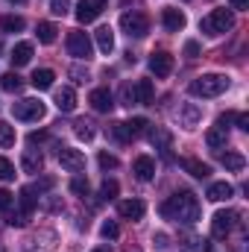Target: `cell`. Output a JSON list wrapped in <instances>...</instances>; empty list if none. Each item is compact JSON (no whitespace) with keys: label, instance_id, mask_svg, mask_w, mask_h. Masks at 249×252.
I'll return each mask as SVG.
<instances>
[{"label":"cell","instance_id":"1","mask_svg":"<svg viewBox=\"0 0 249 252\" xmlns=\"http://www.w3.org/2000/svg\"><path fill=\"white\" fill-rule=\"evenodd\" d=\"M158 211H161L164 220H173V223H196L199 214H202V205L190 190H179V193L167 196Z\"/></svg>","mask_w":249,"mask_h":252},{"label":"cell","instance_id":"2","mask_svg":"<svg viewBox=\"0 0 249 252\" xmlns=\"http://www.w3.org/2000/svg\"><path fill=\"white\" fill-rule=\"evenodd\" d=\"M229 85H232V79L223 76V73H202V76H196V79L187 85V91H190L193 97H220Z\"/></svg>","mask_w":249,"mask_h":252},{"label":"cell","instance_id":"3","mask_svg":"<svg viewBox=\"0 0 249 252\" xmlns=\"http://www.w3.org/2000/svg\"><path fill=\"white\" fill-rule=\"evenodd\" d=\"M202 32H208V35H223V32H229L232 27H235V15L229 12V9H214V12H208L205 18H202Z\"/></svg>","mask_w":249,"mask_h":252},{"label":"cell","instance_id":"4","mask_svg":"<svg viewBox=\"0 0 249 252\" xmlns=\"http://www.w3.org/2000/svg\"><path fill=\"white\" fill-rule=\"evenodd\" d=\"M67 53H70L73 59H82V62H88V59L94 56V41H91L85 32L73 30V32H67Z\"/></svg>","mask_w":249,"mask_h":252},{"label":"cell","instance_id":"5","mask_svg":"<svg viewBox=\"0 0 249 252\" xmlns=\"http://www.w3.org/2000/svg\"><path fill=\"white\" fill-rule=\"evenodd\" d=\"M121 30L129 38H144L150 32V21H147L144 12H124L121 15Z\"/></svg>","mask_w":249,"mask_h":252},{"label":"cell","instance_id":"6","mask_svg":"<svg viewBox=\"0 0 249 252\" xmlns=\"http://www.w3.org/2000/svg\"><path fill=\"white\" fill-rule=\"evenodd\" d=\"M44 112H47L44 103H41V100H32V97L12 103V115H15V121H41Z\"/></svg>","mask_w":249,"mask_h":252},{"label":"cell","instance_id":"7","mask_svg":"<svg viewBox=\"0 0 249 252\" xmlns=\"http://www.w3.org/2000/svg\"><path fill=\"white\" fill-rule=\"evenodd\" d=\"M238 223H241V214H238V211H229V208H226V211H217V214L211 217V235L223 241V238L232 235V229H235Z\"/></svg>","mask_w":249,"mask_h":252},{"label":"cell","instance_id":"8","mask_svg":"<svg viewBox=\"0 0 249 252\" xmlns=\"http://www.w3.org/2000/svg\"><path fill=\"white\" fill-rule=\"evenodd\" d=\"M103 9H106V0H79V6H76V21H79V24H91V21H97V18L103 15Z\"/></svg>","mask_w":249,"mask_h":252},{"label":"cell","instance_id":"9","mask_svg":"<svg viewBox=\"0 0 249 252\" xmlns=\"http://www.w3.org/2000/svg\"><path fill=\"white\" fill-rule=\"evenodd\" d=\"M59 164H62L64 170H70V173H79V170H85V156H82V150L62 147L59 150Z\"/></svg>","mask_w":249,"mask_h":252},{"label":"cell","instance_id":"10","mask_svg":"<svg viewBox=\"0 0 249 252\" xmlns=\"http://www.w3.org/2000/svg\"><path fill=\"white\" fill-rule=\"evenodd\" d=\"M53 241H56V232H50V229H41V232H35V235H30V238L24 241V252L50 250V247H53Z\"/></svg>","mask_w":249,"mask_h":252},{"label":"cell","instance_id":"11","mask_svg":"<svg viewBox=\"0 0 249 252\" xmlns=\"http://www.w3.org/2000/svg\"><path fill=\"white\" fill-rule=\"evenodd\" d=\"M88 103H91V109H94V112H100V115H106V112H112V109H115V97H112V91H109V88H94V91H91V97H88Z\"/></svg>","mask_w":249,"mask_h":252},{"label":"cell","instance_id":"12","mask_svg":"<svg viewBox=\"0 0 249 252\" xmlns=\"http://www.w3.org/2000/svg\"><path fill=\"white\" fill-rule=\"evenodd\" d=\"M150 70H153L158 79L170 76V73H173V56H170V53H164V50L153 53V56H150Z\"/></svg>","mask_w":249,"mask_h":252},{"label":"cell","instance_id":"13","mask_svg":"<svg viewBox=\"0 0 249 252\" xmlns=\"http://www.w3.org/2000/svg\"><path fill=\"white\" fill-rule=\"evenodd\" d=\"M132 173H135V179H141V182L156 179V158H150V156H138L135 164H132Z\"/></svg>","mask_w":249,"mask_h":252},{"label":"cell","instance_id":"14","mask_svg":"<svg viewBox=\"0 0 249 252\" xmlns=\"http://www.w3.org/2000/svg\"><path fill=\"white\" fill-rule=\"evenodd\" d=\"M144 211H147V205H144L141 199H124V202L118 205V214H121L124 220H132V223H135V220H141V217H144Z\"/></svg>","mask_w":249,"mask_h":252},{"label":"cell","instance_id":"15","mask_svg":"<svg viewBox=\"0 0 249 252\" xmlns=\"http://www.w3.org/2000/svg\"><path fill=\"white\" fill-rule=\"evenodd\" d=\"M226 141H229V126L226 124H217L208 129V135H205V144L214 150V153H220V147H226Z\"/></svg>","mask_w":249,"mask_h":252},{"label":"cell","instance_id":"16","mask_svg":"<svg viewBox=\"0 0 249 252\" xmlns=\"http://www.w3.org/2000/svg\"><path fill=\"white\" fill-rule=\"evenodd\" d=\"M161 24H164L167 32H179V30H185V12H179V9H164V12H161Z\"/></svg>","mask_w":249,"mask_h":252},{"label":"cell","instance_id":"17","mask_svg":"<svg viewBox=\"0 0 249 252\" xmlns=\"http://www.w3.org/2000/svg\"><path fill=\"white\" fill-rule=\"evenodd\" d=\"M153 97H156L153 79H138V82H135V103H138V106H150Z\"/></svg>","mask_w":249,"mask_h":252},{"label":"cell","instance_id":"18","mask_svg":"<svg viewBox=\"0 0 249 252\" xmlns=\"http://www.w3.org/2000/svg\"><path fill=\"white\" fill-rule=\"evenodd\" d=\"M21 167H24V173H41L44 156H41L38 150H27V153L21 156Z\"/></svg>","mask_w":249,"mask_h":252},{"label":"cell","instance_id":"19","mask_svg":"<svg viewBox=\"0 0 249 252\" xmlns=\"http://www.w3.org/2000/svg\"><path fill=\"white\" fill-rule=\"evenodd\" d=\"M179 247H182V252H208V250H211V247H208V241L196 238L193 232H185V235L179 238Z\"/></svg>","mask_w":249,"mask_h":252},{"label":"cell","instance_id":"20","mask_svg":"<svg viewBox=\"0 0 249 252\" xmlns=\"http://www.w3.org/2000/svg\"><path fill=\"white\" fill-rule=\"evenodd\" d=\"M150 141H153L156 150H161V153L170 158V132H167V129H161V126L150 129Z\"/></svg>","mask_w":249,"mask_h":252},{"label":"cell","instance_id":"21","mask_svg":"<svg viewBox=\"0 0 249 252\" xmlns=\"http://www.w3.org/2000/svg\"><path fill=\"white\" fill-rule=\"evenodd\" d=\"M232 193H235V188L229 185V182H214V185H208V199L211 202H226V199H232Z\"/></svg>","mask_w":249,"mask_h":252},{"label":"cell","instance_id":"22","mask_svg":"<svg viewBox=\"0 0 249 252\" xmlns=\"http://www.w3.org/2000/svg\"><path fill=\"white\" fill-rule=\"evenodd\" d=\"M94 38H97V47H100V53H112L115 50V32H112V27H100L97 32H94Z\"/></svg>","mask_w":249,"mask_h":252},{"label":"cell","instance_id":"23","mask_svg":"<svg viewBox=\"0 0 249 252\" xmlns=\"http://www.w3.org/2000/svg\"><path fill=\"white\" fill-rule=\"evenodd\" d=\"M12 64L15 67H24V64H30V59H32V44L30 41H21V44H15V50H12Z\"/></svg>","mask_w":249,"mask_h":252},{"label":"cell","instance_id":"24","mask_svg":"<svg viewBox=\"0 0 249 252\" xmlns=\"http://www.w3.org/2000/svg\"><path fill=\"white\" fill-rule=\"evenodd\" d=\"M56 109L59 112H73L76 109V91L73 88H59L56 91Z\"/></svg>","mask_w":249,"mask_h":252},{"label":"cell","instance_id":"25","mask_svg":"<svg viewBox=\"0 0 249 252\" xmlns=\"http://www.w3.org/2000/svg\"><path fill=\"white\" fill-rule=\"evenodd\" d=\"M53 79H56V73L50 70V67H41V70H35L32 73V88H38V91H47V88H53Z\"/></svg>","mask_w":249,"mask_h":252},{"label":"cell","instance_id":"26","mask_svg":"<svg viewBox=\"0 0 249 252\" xmlns=\"http://www.w3.org/2000/svg\"><path fill=\"white\" fill-rule=\"evenodd\" d=\"M179 164L185 167L190 176H196V179H208V176H211V167H208V164H202V161H196V158H182Z\"/></svg>","mask_w":249,"mask_h":252},{"label":"cell","instance_id":"27","mask_svg":"<svg viewBox=\"0 0 249 252\" xmlns=\"http://www.w3.org/2000/svg\"><path fill=\"white\" fill-rule=\"evenodd\" d=\"M18 202H21V214H24V217H30V214L35 211V205H38L35 190H32V188H21V193H18Z\"/></svg>","mask_w":249,"mask_h":252},{"label":"cell","instance_id":"28","mask_svg":"<svg viewBox=\"0 0 249 252\" xmlns=\"http://www.w3.org/2000/svg\"><path fill=\"white\" fill-rule=\"evenodd\" d=\"M220 161H223L226 170H232V173H241V170L247 167V158H244L241 153H220Z\"/></svg>","mask_w":249,"mask_h":252},{"label":"cell","instance_id":"29","mask_svg":"<svg viewBox=\"0 0 249 252\" xmlns=\"http://www.w3.org/2000/svg\"><path fill=\"white\" fill-rule=\"evenodd\" d=\"M179 118H182V126H185V129H193V126L199 124L202 112H199L193 103H187V106H182V109H179Z\"/></svg>","mask_w":249,"mask_h":252},{"label":"cell","instance_id":"30","mask_svg":"<svg viewBox=\"0 0 249 252\" xmlns=\"http://www.w3.org/2000/svg\"><path fill=\"white\" fill-rule=\"evenodd\" d=\"M27 27V21L21 15H3L0 18V32H21Z\"/></svg>","mask_w":249,"mask_h":252},{"label":"cell","instance_id":"31","mask_svg":"<svg viewBox=\"0 0 249 252\" xmlns=\"http://www.w3.org/2000/svg\"><path fill=\"white\" fill-rule=\"evenodd\" d=\"M0 88L9 91V94H18V91L24 88V79H21L18 73H3V76H0Z\"/></svg>","mask_w":249,"mask_h":252},{"label":"cell","instance_id":"32","mask_svg":"<svg viewBox=\"0 0 249 252\" xmlns=\"http://www.w3.org/2000/svg\"><path fill=\"white\" fill-rule=\"evenodd\" d=\"M35 32H38V41H41V44H53L59 30H56L50 21H44V24H38V30H35Z\"/></svg>","mask_w":249,"mask_h":252},{"label":"cell","instance_id":"33","mask_svg":"<svg viewBox=\"0 0 249 252\" xmlns=\"http://www.w3.org/2000/svg\"><path fill=\"white\" fill-rule=\"evenodd\" d=\"M109 138H112V141H118V144L132 141V135H129V126H126V124H112V126H109Z\"/></svg>","mask_w":249,"mask_h":252},{"label":"cell","instance_id":"34","mask_svg":"<svg viewBox=\"0 0 249 252\" xmlns=\"http://www.w3.org/2000/svg\"><path fill=\"white\" fill-rule=\"evenodd\" d=\"M73 132H76V138H79V141H94V135H97L91 121H76Z\"/></svg>","mask_w":249,"mask_h":252},{"label":"cell","instance_id":"35","mask_svg":"<svg viewBox=\"0 0 249 252\" xmlns=\"http://www.w3.org/2000/svg\"><path fill=\"white\" fill-rule=\"evenodd\" d=\"M118 182H115V179H106V182H103V185H100V199H103V202H112V199H115V196H118Z\"/></svg>","mask_w":249,"mask_h":252},{"label":"cell","instance_id":"36","mask_svg":"<svg viewBox=\"0 0 249 252\" xmlns=\"http://www.w3.org/2000/svg\"><path fill=\"white\" fill-rule=\"evenodd\" d=\"M15 144V126H9L6 121H0V147H12Z\"/></svg>","mask_w":249,"mask_h":252},{"label":"cell","instance_id":"37","mask_svg":"<svg viewBox=\"0 0 249 252\" xmlns=\"http://www.w3.org/2000/svg\"><path fill=\"white\" fill-rule=\"evenodd\" d=\"M12 179H15V164L6 156H0V182H12Z\"/></svg>","mask_w":249,"mask_h":252},{"label":"cell","instance_id":"38","mask_svg":"<svg viewBox=\"0 0 249 252\" xmlns=\"http://www.w3.org/2000/svg\"><path fill=\"white\" fill-rule=\"evenodd\" d=\"M126 126H129V135H132V138H138V135H144V132H147L150 121H147V118H132Z\"/></svg>","mask_w":249,"mask_h":252},{"label":"cell","instance_id":"39","mask_svg":"<svg viewBox=\"0 0 249 252\" xmlns=\"http://www.w3.org/2000/svg\"><path fill=\"white\" fill-rule=\"evenodd\" d=\"M67 73H70V79H73L76 85H85V82L91 79V73H88V67H79V64H73V67H70Z\"/></svg>","mask_w":249,"mask_h":252},{"label":"cell","instance_id":"40","mask_svg":"<svg viewBox=\"0 0 249 252\" xmlns=\"http://www.w3.org/2000/svg\"><path fill=\"white\" fill-rule=\"evenodd\" d=\"M100 235H103L106 241H115V238L121 235V229H118V223H115V220H106V223L100 226Z\"/></svg>","mask_w":249,"mask_h":252},{"label":"cell","instance_id":"41","mask_svg":"<svg viewBox=\"0 0 249 252\" xmlns=\"http://www.w3.org/2000/svg\"><path fill=\"white\" fill-rule=\"evenodd\" d=\"M97 161H100V167H103V170H115V167L121 164V161H118V156H112V153H100V156H97Z\"/></svg>","mask_w":249,"mask_h":252},{"label":"cell","instance_id":"42","mask_svg":"<svg viewBox=\"0 0 249 252\" xmlns=\"http://www.w3.org/2000/svg\"><path fill=\"white\" fill-rule=\"evenodd\" d=\"M53 185H56V179H53V176H41V179H38L35 185H30V188H32L35 193H38V196H41V193H47V190L53 188Z\"/></svg>","mask_w":249,"mask_h":252},{"label":"cell","instance_id":"43","mask_svg":"<svg viewBox=\"0 0 249 252\" xmlns=\"http://www.w3.org/2000/svg\"><path fill=\"white\" fill-rule=\"evenodd\" d=\"M70 190H73L76 196H82V199H85V196H88V179H82V176H76V179L70 182Z\"/></svg>","mask_w":249,"mask_h":252},{"label":"cell","instance_id":"44","mask_svg":"<svg viewBox=\"0 0 249 252\" xmlns=\"http://www.w3.org/2000/svg\"><path fill=\"white\" fill-rule=\"evenodd\" d=\"M12 205H15V193L0 188V211H12Z\"/></svg>","mask_w":249,"mask_h":252},{"label":"cell","instance_id":"45","mask_svg":"<svg viewBox=\"0 0 249 252\" xmlns=\"http://www.w3.org/2000/svg\"><path fill=\"white\" fill-rule=\"evenodd\" d=\"M121 100H124V106H138V103H135V85L126 82L124 91H121Z\"/></svg>","mask_w":249,"mask_h":252},{"label":"cell","instance_id":"46","mask_svg":"<svg viewBox=\"0 0 249 252\" xmlns=\"http://www.w3.org/2000/svg\"><path fill=\"white\" fill-rule=\"evenodd\" d=\"M70 9V0H50V12L53 15H67Z\"/></svg>","mask_w":249,"mask_h":252},{"label":"cell","instance_id":"47","mask_svg":"<svg viewBox=\"0 0 249 252\" xmlns=\"http://www.w3.org/2000/svg\"><path fill=\"white\" fill-rule=\"evenodd\" d=\"M167 241H170V238H167V235H164V232H156V235H153V244H156V247H158V250H167V247H170V244H167Z\"/></svg>","mask_w":249,"mask_h":252},{"label":"cell","instance_id":"48","mask_svg":"<svg viewBox=\"0 0 249 252\" xmlns=\"http://www.w3.org/2000/svg\"><path fill=\"white\" fill-rule=\"evenodd\" d=\"M185 56L187 59H196V56H199V44H196V41H187L185 44Z\"/></svg>","mask_w":249,"mask_h":252},{"label":"cell","instance_id":"49","mask_svg":"<svg viewBox=\"0 0 249 252\" xmlns=\"http://www.w3.org/2000/svg\"><path fill=\"white\" fill-rule=\"evenodd\" d=\"M47 138H50V135H47V132H32V135H30V144H32V147H35V144H44V141H47Z\"/></svg>","mask_w":249,"mask_h":252},{"label":"cell","instance_id":"50","mask_svg":"<svg viewBox=\"0 0 249 252\" xmlns=\"http://www.w3.org/2000/svg\"><path fill=\"white\" fill-rule=\"evenodd\" d=\"M229 6L238 9V12H244V9H249V0H229Z\"/></svg>","mask_w":249,"mask_h":252},{"label":"cell","instance_id":"51","mask_svg":"<svg viewBox=\"0 0 249 252\" xmlns=\"http://www.w3.org/2000/svg\"><path fill=\"white\" fill-rule=\"evenodd\" d=\"M235 121H238V126H241L244 132H249V115H235Z\"/></svg>","mask_w":249,"mask_h":252},{"label":"cell","instance_id":"52","mask_svg":"<svg viewBox=\"0 0 249 252\" xmlns=\"http://www.w3.org/2000/svg\"><path fill=\"white\" fill-rule=\"evenodd\" d=\"M94 252H112V250H109V247H97Z\"/></svg>","mask_w":249,"mask_h":252},{"label":"cell","instance_id":"53","mask_svg":"<svg viewBox=\"0 0 249 252\" xmlns=\"http://www.w3.org/2000/svg\"><path fill=\"white\" fill-rule=\"evenodd\" d=\"M126 252H141V250H135V247H129V250H126Z\"/></svg>","mask_w":249,"mask_h":252},{"label":"cell","instance_id":"54","mask_svg":"<svg viewBox=\"0 0 249 252\" xmlns=\"http://www.w3.org/2000/svg\"><path fill=\"white\" fill-rule=\"evenodd\" d=\"M12 3H24V0H12Z\"/></svg>","mask_w":249,"mask_h":252},{"label":"cell","instance_id":"55","mask_svg":"<svg viewBox=\"0 0 249 252\" xmlns=\"http://www.w3.org/2000/svg\"><path fill=\"white\" fill-rule=\"evenodd\" d=\"M0 252H3V247H0Z\"/></svg>","mask_w":249,"mask_h":252}]
</instances>
